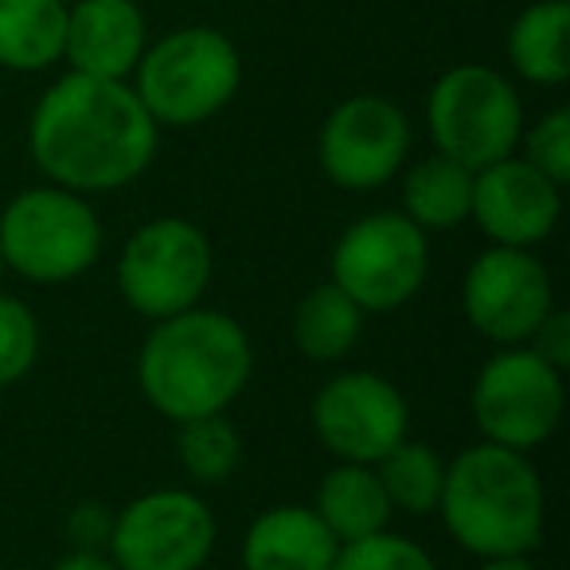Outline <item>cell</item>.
Listing matches in <instances>:
<instances>
[{"instance_id":"obj_1","label":"cell","mask_w":570,"mask_h":570,"mask_svg":"<svg viewBox=\"0 0 570 570\" xmlns=\"http://www.w3.org/2000/svg\"><path fill=\"white\" fill-rule=\"evenodd\" d=\"M157 145L160 126L137 90L118 79L67 71L28 118V153L43 180L90 199L141 180L157 160Z\"/></svg>"},{"instance_id":"obj_2","label":"cell","mask_w":570,"mask_h":570,"mask_svg":"<svg viewBox=\"0 0 570 570\" xmlns=\"http://www.w3.org/2000/svg\"><path fill=\"white\" fill-rule=\"evenodd\" d=\"M254 380V344L243 321L212 305L153 321L137 352V387L173 426L227 414Z\"/></svg>"},{"instance_id":"obj_3","label":"cell","mask_w":570,"mask_h":570,"mask_svg":"<svg viewBox=\"0 0 570 570\" xmlns=\"http://www.w3.org/2000/svg\"><path fill=\"white\" fill-rule=\"evenodd\" d=\"M453 543L473 559L535 554L547 535V484L531 453L476 442L445 461L438 512Z\"/></svg>"},{"instance_id":"obj_4","label":"cell","mask_w":570,"mask_h":570,"mask_svg":"<svg viewBox=\"0 0 570 570\" xmlns=\"http://www.w3.org/2000/svg\"><path fill=\"white\" fill-rule=\"evenodd\" d=\"M106 223L95 199L59 184H32L0 212L4 274L28 285H67L102 262Z\"/></svg>"},{"instance_id":"obj_5","label":"cell","mask_w":570,"mask_h":570,"mask_svg":"<svg viewBox=\"0 0 570 570\" xmlns=\"http://www.w3.org/2000/svg\"><path fill=\"white\" fill-rule=\"evenodd\" d=\"M129 87L160 129L204 126L235 102L243 56L219 28L184 24L145 48Z\"/></svg>"},{"instance_id":"obj_6","label":"cell","mask_w":570,"mask_h":570,"mask_svg":"<svg viewBox=\"0 0 570 570\" xmlns=\"http://www.w3.org/2000/svg\"><path fill=\"white\" fill-rule=\"evenodd\" d=\"M523 98L504 71L489 63H458L434 79L426 95V134L434 153L481 168L512 157L523 134Z\"/></svg>"},{"instance_id":"obj_7","label":"cell","mask_w":570,"mask_h":570,"mask_svg":"<svg viewBox=\"0 0 570 570\" xmlns=\"http://www.w3.org/2000/svg\"><path fill=\"white\" fill-rule=\"evenodd\" d=\"M215 274V250L207 230L188 215H157L121 243L114 262V285L129 313L141 321H165L204 305Z\"/></svg>"},{"instance_id":"obj_8","label":"cell","mask_w":570,"mask_h":570,"mask_svg":"<svg viewBox=\"0 0 570 570\" xmlns=\"http://www.w3.org/2000/svg\"><path fill=\"white\" fill-rule=\"evenodd\" d=\"M430 277V235L399 207L367 212L336 235L328 282L348 302L372 313H395L422 294Z\"/></svg>"},{"instance_id":"obj_9","label":"cell","mask_w":570,"mask_h":570,"mask_svg":"<svg viewBox=\"0 0 570 570\" xmlns=\"http://www.w3.org/2000/svg\"><path fill=\"white\" fill-rule=\"evenodd\" d=\"M469 414L481 442L535 453L567 414V372L539 360L528 344L497 348L473 375Z\"/></svg>"},{"instance_id":"obj_10","label":"cell","mask_w":570,"mask_h":570,"mask_svg":"<svg viewBox=\"0 0 570 570\" xmlns=\"http://www.w3.org/2000/svg\"><path fill=\"white\" fill-rule=\"evenodd\" d=\"M219 543L215 512L196 489H149L114 508L106 554L118 570H204Z\"/></svg>"},{"instance_id":"obj_11","label":"cell","mask_w":570,"mask_h":570,"mask_svg":"<svg viewBox=\"0 0 570 570\" xmlns=\"http://www.w3.org/2000/svg\"><path fill=\"white\" fill-rule=\"evenodd\" d=\"M414 126L395 98L352 95L328 110L317 134V165L341 191H380L406 168Z\"/></svg>"},{"instance_id":"obj_12","label":"cell","mask_w":570,"mask_h":570,"mask_svg":"<svg viewBox=\"0 0 570 570\" xmlns=\"http://www.w3.org/2000/svg\"><path fill=\"white\" fill-rule=\"evenodd\" d=\"M309 426L336 461L375 465L411 434V403L403 387L372 367L328 375L309 403Z\"/></svg>"},{"instance_id":"obj_13","label":"cell","mask_w":570,"mask_h":570,"mask_svg":"<svg viewBox=\"0 0 570 570\" xmlns=\"http://www.w3.org/2000/svg\"><path fill=\"white\" fill-rule=\"evenodd\" d=\"M554 305L551 269L535 250L489 243L461 274V317L492 348L528 344Z\"/></svg>"},{"instance_id":"obj_14","label":"cell","mask_w":570,"mask_h":570,"mask_svg":"<svg viewBox=\"0 0 570 570\" xmlns=\"http://www.w3.org/2000/svg\"><path fill=\"white\" fill-rule=\"evenodd\" d=\"M562 184L531 168L520 153L481 168L473 176V212L469 223L492 246L535 250L559 230Z\"/></svg>"},{"instance_id":"obj_15","label":"cell","mask_w":570,"mask_h":570,"mask_svg":"<svg viewBox=\"0 0 570 570\" xmlns=\"http://www.w3.org/2000/svg\"><path fill=\"white\" fill-rule=\"evenodd\" d=\"M145 48L149 24L137 0H67L63 63L75 75L129 82Z\"/></svg>"},{"instance_id":"obj_16","label":"cell","mask_w":570,"mask_h":570,"mask_svg":"<svg viewBox=\"0 0 570 570\" xmlns=\"http://www.w3.org/2000/svg\"><path fill=\"white\" fill-rule=\"evenodd\" d=\"M336 535L317 520L309 504H274L258 512L243 531L238 567L243 570H333Z\"/></svg>"},{"instance_id":"obj_17","label":"cell","mask_w":570,"mask_h":570,"mask_svg":"<svg viewBox=\"0 0 570 570\" xmlns=\"http://www.w3.org/2000/svg\"><path fill=\"white\" fill-rule=\"evenodd\" d=\"M473 168L442 153L406 160V168L399 173V212L426 235L465 227L473 212Z\"/></svg>"},{"instance_id":"obj_18","label":"cell","mask_w":570,"mask_h":570,"mask_svg":"<svg viewBox=\"0 0 570 570\" xmlns=\"http://www.w3.org/2000/svg\"><path fill=\"white\" fill-rule=\"evenodd\" d=\"M309 508L333 531L336 543L375 535V531L391 528V520H395V508H391L387 492H383L375 465H356V461H336L317 481Z\"/></svg>"},{"instance_id":"obj_19","label":"cell","mask_w":570,"mask_h":570,"mask_svg":"<svg viewBox=\"0 0 570 570\" xmlns=\"http://www.w3.org/2000/svg\"><path fill=\"white\" fill-rule=\"evenodd\" d=\"M508 63L531 87H562L570 79V4L531 0L508 28Z\"/></svg>"},{"instance_id":"obj_20","label":"cell","mask_w":570,"mask_h":570,"mask_svg":"<svg viewBox=\"0 0 570 570\" xmlns=\"http://www.w3.org/2000/svg\"><path fill=\"white\" fill-rule=\"evenodd\" d=\"M67 0H0V67L40 75L63 63Z\"/></svg>"},{"instance_id":"obj_21","label":"cell","mask_w":570,"mask_h":570,"mask_svg":"<svg viewBox=\"0 0 570 570\" xmlns=\"http://www.w3.org/2000/svg\"><path fill=\"white\" fill-rule=\"evenodd\" d=\"M364 325L367 313L348 302L333 282H321L294 305L289 336L309 364H341L364 341Z\"/></svg>"},{"instance_id":"obj_22","label":"cell","mask_w":570,"mask_h":570,"mask_svg":"<svg viewBox=\"0 0 570 570\" xmlns=\"http://www.w3.org/2000/svg\"><path fill=\"white\" fill-rule=\"evenodd\" d=\"M375 473L387 492L395 515H434L445 484V458L422 438L406 434L391 453L375 461Z\"/></svg>"},{"instance_id":"obj_23","label":"cell","mask_w":570,"mask_h":570,"mask_svg":"<svg viewBox=\"0 0 570 570\" xmlns=\"http://www.w3.org/2000/svg\"><path fill=\"white\" fill-rule=\"evenodd\" d=\"M176 461L191 489H219L243 465V434L227 414H207L176 426Z\"/></svg>"},{"instance_id":"obj_24","label":"cell","mask_w":570,"mask_h":570,"mask_svg":"<svg viewBox=\"0 0 570 570\" xmlns=\"http://www.w3.org/2000/svg\"><path fill=\"white\" fill-rule=\"evenodd\" d=\"M43 348V328L40 317L28 302L4 294L0 285V391L17 387L20 380L32 375V367L40 364Z\"/></svg>"},{"instance_id":"obj_25","label":"cell","mask_w":570,"mask_h":570,"mask_svg":"<svg viewBox=\"0 0 570 570\" xmlns=\"http://www.w3.org/2000/svg\"><path fill=\"white\" fill-rule=\"evenodd\" d=\"M333 570H442L438 559L422 543L403 531H375V535L341 543Z\"/></svg>"},{"instance_id":"obj_26","label":"cell","mask_w":570,"mask_h":570,"mask_svg":"<svg viewBox=\"0 0 570 570\" xmlns=\"http://www.w3.org/2000/svg\"><path fill=\"white\" fill-rule=\"evenodd\" d=\"M515 153H520L531 168H539L543 176H551L554 184L567 188L570 184V110L567 106H554V110H547L539 121L523 126Z\"/></svg>"},{"instance_id":"obj_27","label":"cell","mask_w":570,"mask_h":570,"mask_svg":"<svg viewBox=\"0 0 570 570\" xmlns=\"http://www.w3.org/2000/svg\"><path fill=\"white\" fill-rule=\"evenodd\" d=\"M114 508H106L102 500H79V504L67 512V539L79 551H106V539H110Z\"/></svg>"},{"instance_id":"obj_28","label":"cell","mask_w":570,"mask_h":570,"mask_svg":"<svg viewBox=\"0 0 570 570\" xmlns=\"http://www.w3.org/2000/svg\"><path fill=\"white\" fill-rule=\"evenodd\" d=\"M528 348L535 352L539 360H547L551 367L567 372L570 367V313L562 309V305H554V309L539 321V328L531 333Z\"/></svg>"},{"instance_id":"obj_29","label":"cell","mask_w":570,"mask_h":570,"mask_svg":"<svg viewBox=\"0 0 570 570\" xmlns=\"http://www.w3.org/2000/svg\"><path fill=\"white\" fill-rule=\"evenodd\" d=\"M51 570H118V562L106 551H79V547H71L63 559L51 562Z\"/></svg>"},{"instance_id":"obj_30","label":"cell","mask_w":570,"mask_h":570,"mask_svg":"<svg viewBox=\"0 0 570 570\" xmlns=\"http://www.w3.org/2000/svg\"><path fill=\"white\" fill-rule=\"evenodd\" d=\"M473 570H539L531 554H497V559H476Z\"/></svg>"},{"instance_id":"obj_31","label":"cell","mask_w":570,"mask_h":570,"mask_svg":"<svg viewBox=\"0 0 570 570\" xmlns=\"http://www.w3.org/2000/svg\"><path fill=\"white\" fill-rule=\"evenodd\" d=\"M0 285H4V258H0Z\"/></svg>"}]
</instances>
